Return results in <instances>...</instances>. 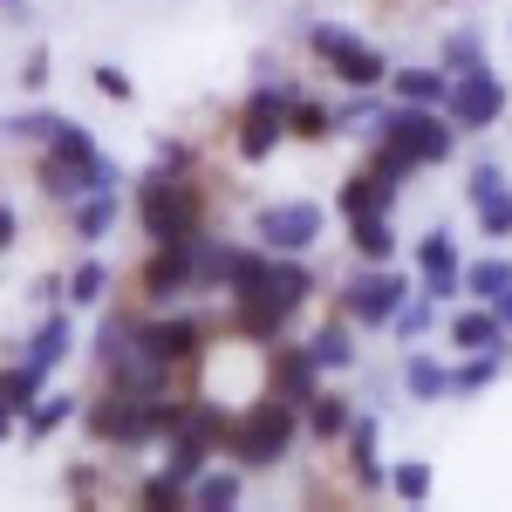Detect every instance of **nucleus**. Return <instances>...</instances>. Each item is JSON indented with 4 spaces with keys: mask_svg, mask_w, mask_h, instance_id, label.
<instances>
[{
    "mask_svg": "<svg viewBox=\"0 0 512 512\" xmlns=\"http://www.w3.org/2000/svg\"><path fill=\"white\" fill-rule=\"evenodd\" d=\"M62 219H69V239H76L82 253H89V246H103V239L117 233V219H123V192H82L76 205H62Z\"/></svg>",
    "mask_w": 512,
    "mask_h": 512,
    "instance_id": "obj_18",
    "label": "nucleus"
},
{
    "mask_svg": "<svg viewBox=\"0 0 512 512\" xmlns=\"http://www.w3.org/2000/svg\"><path fill=\"white\" fill-rule=\"evenodd\" d=\"M287 144H335V117H328V103L308 96V89L287 103Z\"/></svg>",
    "mask_w": 512,
    "mask_h": 512,
    "instance_id": "obj_32",
    "label": "nucleus"
},
{
    "mask_svg": "<svg viewBox=\"0 0 512 512\" xmlns=\"http://www.w3.org/2000/svg\"><path fill=\"white\" fill-rule=\"evenodd\" d=\"M506 110H512V96H506V82H499V69L451 76V89H444V117H451L458 137H478V130L506 123Z\"/></svg>",
    "mask_w": 512,
    "mask_h": 512,
    "instance_id": "obj_10",
    "label": "nucleus"
},
{
    "mask_svg": "<svg viewBox=\"0 0 512 512\" xmlns=\"http://www.w3.org/2000/svg\"><path fill=\"white\" fill-rule=\"evenodd\" d=\"M472 212H478V233L492 239V246H506V239H512V185H506V192H492L485 205H472Z\"/></svg>",
    "mask_w": 512,
    "mask_h": 512,
    "instance_id": "obj_40",
    "label": "nucleus"
},
{
    "mask_svg": "<svg viewBox=\"0 0 512 512\" xmlns=\"http://www.w3.org/2000/svg\"><path fill=\"white\" fill-rule=\"evenodd\" d=\"M130 219L144 246H185V239L212 233V192L198 185V171H137V192H130Z\"/></svg>",
    "mask_w": 512,
    "mask_h": 512,
    "instance_id": "obj_1",
    "label": "nucleus"
},
{
    "mask_svg": "<svg viewBox=\"0 0 512 512\" xmlns=\"http://www.w3.org/2000/svg\"><path fill=\"white\" fill-rule=\"evenodd\" d=\"M62 492H69L76 506H89V499L103 492V478H96V465H69V472H62Z\"/></svg>",
    "mask_w": 512,
    "mask_h": 512,
    "instance_id": "obj_46",
    "label": "nucleus"
},
{
    "mask_svg": "<svg viewBox=\"0 0 512 512\" xmlns=\"http://www.w3.org/2000/svg\"><path fill=\"white\" fill-rule=\"evenodd\" d=\"M89 82H96V96H110V103H130V96H137V82L123 76L117 62H96V69H89Z\"/></svg>",
    "mask_w": 512,
    "mask_h": 512,
    "instance_id": "obj_45",
    "label": "nucleus"
},
{
    "mask_svg": "<svg viewBox=\"0 0 512 512\" xmlns=\"http://www.w3.org/2000/svg\"><path fill=\"white\" fill-rule=\"evenodd\" d=\"M403 396L410 403H451V362L431 349H410L403 355Z\"/></svg>",
    "mask_w": 512,
    "mask_h": 512,
    "instance_id": "obj_25",
    "label": "nucleus"
},
{
    "mask_svg": "<svg viewBox=\"0 0 512 512\" xmlns=\"http://www.w3.org/2000/svg\"><path fill=\"white\" fill-rule=\"evenodd\" d=\"M376 444H383V417L376 410H355V424L342 431V458H349V485H355V499H383V485H390V465L376 458Z\"/></svg>",
    "mask_w": 512,
    "mask_h": 512,
    "instance_id": "obj_12",
    "label": "nucleus"
},
{
    "mask_svg": "<svg viewBox=\"0 0 512 512\" xmlns=\"http://www.w3.org/2000/svg\"><path fill=\"white\" fill-rule=\"evenodd\" d=\"M349 424H355V396L335 390V383H321V390L301 403V437H308V444H321V451H335Z\"/></svg>",
    "mask_w": 512,
    "mask_h": 512,
    "instance_id": "obj_16",
    "label": "nucleus"
},
{
    "mask_svg": "<svg viewBox=\"0 0 512 512\" xmlns=\"http://www.w3.org/2000/svg\"><path fill=\"white\" fill-rule=\"evenodd\" d=\"M506 185H512L506 164H499V158H478V164H472V178H465V205H485V198L506 192Z\"/></svg>",
    "mask_w": 512,
    "mask_h": 512,
    "instance_id": "obj_41",
    "label": "nucleus"
},
{
    "mask_svg": "<svg viewBox=\"0 0 512 512\" xmlns=\"http://www.w3.org/2000/svg\"><path fill=\"white\" fill-rule=\"evenodd\" d=\"M321 233H328V212L315 198H274V205L253 212V239L267 253H315Z\"/></svg>",
    "mask_w": 512,
    "mask_h": 512,
    "instance_id": "obj_9",
    "label": "nucleus"
},
{
    "mask_svg": "<svg viewBox=\"0 0 512 512\" xmlns=\"http://www.w3.org/2000/svg\"><path fill=\"white\" fill-rule=\"evenodd\" d=\"M185 499H192V512H233L239 499H246V472H239L233 458H212V465L185 485Z\"/></svg>",
    "mask_w": 512,
    "mask_h": 512,
    "instance_id": "obj_21",
    "label": "nucleus"
},
{
    "mask_svg": "<svg viewBox=\"0 0 512 512\" xmlns=\"http://www.w3.org/2000/svg\"><path fill=\"white\" fill-rule=\"evenodd\" d=\"M396 198L403 192H390L369 164H355L349 178L335 185V219H362V212H396Z\"/></svg>",
    "mask_w": 512,
    "mask_h": 512,
    "instance_id": "obj_23",
    "label": "nucleus"
},
{
    "mask_svg": "<svg viewBox=\"0 0 512 512\" xmlns=\"http://www.w3.org/2000/svg\"><path fill=\"white\" fill-rule=\"evenodd\" d=\"M437 315H444V308H437L431 294H410V301L396 308V321H390V328H383V335H396L403 349H417V342H424V335H431V328H437Z\"/></svg>",
    "mask_w": 512,
    "mask_h": 512,
    "instance_id": "obj_37",
    "label": "nucleus"
},
{
    "mask_svg": "<svg viewBox=\"0 0 512 512\" xmlns=\"http://www.w3.org/2000/svg\"><path fill=\"white\" fill-rule=\"evenodd\" d=\"M76 417H82V396H76V390H55V383H48V390H41L35 403L21 410V444H48L55 431H69Z\"/></svg>",
    "mask_w": 512,
    "mask_h": 512,
    "instance_id": "obj_20",
    "label": "nucleus"
},
{
    "mask_svg": "<svg viewBox=\"0 0 512 512\" xmlns=\"http://www.w3.org/2000/svg\"><path fill=\"white\" fill-rule=\"evenodd\" d=\"M437 69H444V76H472V69H492V55H485V35H478V28H451V35H437Z\"/></svg>",
    "mask_w": 512,
    "mask_h": 512,
    "instance_id": "obj_31",
    "label": "nucleus"
},
{
    "mask_svg": "<svg viewBox=\"0 0 512 512\" xmlns=\"http://www.w3.org/2000/svg\"><path fill=\"white\" fill-rule=\"evenodd\" d=\"M301 96V82L294 76H253V89H246V103L233 110V158L239 164H267L287 144V103Z\"/></svg>",
    "mask_w": 512,
    "mask_h": 512,
    "instance_id": "obj_4",
    "label": "nucleus"
},
{
    "mask_svg": "<svg viewBox=\"0 0 512 512\" xmlns=\"http://www.w3.org/2000/svg\"><path fill=\"white\" fill-rule=\"evenodd\" d=\"M417 294H431L437 308H451L465 294V253H458L451 226H431V233L417 239Z\"/></svg>",
    "mask_w": 512,
    "mask_h": 512,
    "instance_id": "obj_11",
    "label": "nucleus"
},
{
    "mask_svg": "<svg viewBox=\"0 0 512 512\" xmlns=\"http://www.w3.org/2000/svg\"><path fill=\"white\" fill-rule=\"evenodd\" d=\"M444 89H451V76L437 62H390V82H383V96H396V103H431V110H444Z\"/></svg>",
    "mask_w": 512,
    "mask_h": 512,
    "instance_id": "obj_24",
    "label": "nucleus"
},
{
    "mask_svg": "<svg viewBox=\"0 0 512 512\" xmlns=\"http://www.w3.org/2000/svg\"><path fill=\"white\" fill-rule=\"evenodd\" d=\"M301 342H308V355H315V369H321V376H349L355 362H362L355 321H349V315H335V308H328V315H321L315 328L301 335Z\"/></svg>",
    "mask_w": 512,
    "mask_h": 512,
    "instance_id": "obj_15",
    "label": "nucleus"
},
{
    "mask_svg": "<svg viewBox=\"0 0 512 512\" xmlns=\"http://www.w3.org/2000/svg\"><path fill=\"white\" fill-rule=\"evenodd\" d=\"M506 123H512V110H506Z\"/></svg>",
    "mask_w": 512,
    "mask_h": 512,
    "instance_id": "obj_52",
    "label": "nucleus"
},
{
    "mask_svg": "<svg viewBox=\"0 0 512 512\" xmlns=\"http://www.w3.org/2000/svg\"><path fill=\"white\" fill-rule=\"evenodd\" d=\"M253 294V287H246ZM260 294H274V301H287V308H308L321 294V274L308 267V253H274L267 260V274H260ZM233 301V294H226Z\"/></svg>",
    "mask_w": 512,
    "mask_h": 512,
    "instance_id": "obj_17",
    "label": "nucleus"
},
{
    "mask_svg": "<svg viewBox=\"0 0 512 512\" xmlns=\"http://www.w3.org/2000/svg\"><path fill=\"white\" fill-rule=\"evenodd\" d=\"M35 301H41V308H55V301H62V274H41L35 280Z\"/></svg>",
    "mask_w": 512,
    "mask_h": 512,
    "instance_id": "obj_48",
    "label": "nucleus"
},
{
    "mask_svg": "<svg viewBox=\"0 0 512 512\" xmlns=\"http://www.w3.org/2000/svg\"><path fill=\"white\" fill-rule=\"evenodd\" d=\"M485 308H492V315H499V321H506V328H512V287H506V294H499V301H485Z\"/></svg>",
    "mask_w": 512,
    "mask_h": 512,
    "instance_id": "obj_50",
    "label": "nucleus"
},
{
    "mask_svg": "<svg viewBox=\"0 0 512 512\" xmlns=\"http://www.w3.org/2000/svg\"><path fill=\"white\" fill-rule=\"evenodd\" d=\"M219 328H212V315H198V308H144L137 315V349L158 355L164 369H178V376H192V362L205 355V342H212Z\"/></svg>",
    "mask_w": 512,
    "mask_h": 512,
    "instance_id": "obj_8",
    "label": "nucleus"
},
{
    "mask_svg": "<svg viewBox=\"0 0 512 512\" xmlns=\"http://www.w3.org/2000/svg\"><path fill=\"white\" fill-rule=\"evenodd\" d=\"M499 376H506V349H472V355H458V369H451V403L485 396Z\"/></svg>",
    "mask_w": 512,
    "mask_h": 512,
    "instance_id": "obj_28",
    "label": "nucleus"
},
{
    "mask_svg": "<svg viewBox=\"0 0 512 512\" xmlns=\"http://www.w3.org/2000/svg\"><path fill=\"white\" fill-rule=\"evenodd\" d=\"M7 437H21V417H14V410L0 403V444H7Z\"/></svg>",
    "mask_w": 512,
    "mask_h": 512,
    "instance_id": "obj_49",
    "label": "nucleus"
},
{
    "mask_svg": "<svg viewBox=\"0 0 512 512\" xmlns=\"http://www.w3.org/2000/svg\"><path fill=\"white\" fill-rule=\"evenodd\" d=\"M376 110H383V89H342V103H328L335 137H369L376 130Z\"/></svg>",
    "mask_w": 512,
    "mask_h": 512,
    "instance_id": "obj_34",
    "label": "nucleus"
},
{
    "mask_svg": "<svg viewBox=\"0 0 512 512\" xmlns=\"http://www.w3.org/2000/svg\"><path fill=\"white\" fill-rule=\"evenodd\" d=\"M110 287H117L110 260H96V246H89L76 267L62 274V301H69V308H103V301H110Z\"/></svg>",
    "mask_w": 512,
    "mask_h": 512,
    "instance_id": "obj_27",
    "label": "nucleus"
},
{
    "mask_svg": "<svg viewBox=\"0 0 512 512\" xmlns=\"http://www.w3.org/2000/svg\"><path fill=\"white\" fill-rule=\"evenodd\" d=\"M7 7H21V0H7Z\"/></svg>",
    "mask_w": 512,
    "mask_h": 512,
    "instance_id": "obj_51",
    "label": "nucleus"
},
{
    "mask_svg": "<svg viewBox=\"0 0 512 512\" xmlns=\"http://www.w3.org/2000/svg\"><path fill=\"white\" fill-rule=\"evenodd\" d=\"M137 315L144 308H117V301H103V321H96V335H89V362L96 369H110L123 355H137Z\"/></svg>",
    "mask_w": 512,
    "mask_h": 512,
    "instance_id": "obj_22",
    "label": "nucleus"
},
{
    "mask_svg": "<svg viewBox=\"0 0 512 512\" xmlns=\"http://www.w3.org/2000/svg\"><path fill=\"white\" fill-rule=\"evenodd\" d=\"M444 342L458 355H472V349H512V328L485 301H472V308H458V315H444Z\"/></svg>",
    "mask_w": 512,
    "mask_h": 512,
    "instance_id": "obj_19",
    "label": "nucleus"
},
{
    "mask_svg": "<svg viewBox=\"0 0 512 512\" xmlns=\"http://www.w3.org/2000/svg\"><path fill=\"white\" fill-rule=\"evenodd\" d=\"M14 76H21V89H28V96H41V89H48V76H55V55H48V41H35V48L21 55V69H14Z\"/></svg>",
    "mask_w": 512,
    "mask_h": 512,
    "instance_id": "obj_42",
    "label": "nucleus"
},
{
    "mask_svg": "<svg viewBox=\"0 0 512 512\" xmlns=\"http://www.w3.org/2000/svg\"><path fill=\"white\" fill-rule=\"evenodd\" d=\"M431 485H437V472L424 465V458H403V465H390V485H383V492H390L396 506H424Z\"/></svg>",
    "mask_w": 512,
    "mask_h": 512,
    "instance_id": "obj_38",
    "label": "nucleus"
},
{
    "mask_svg": "<svg viewBox=\"0 0 512 512\" xmlns=\"http://www.w3.org/2000/svg\"><path fill=\"white\" fill-rule=\"evenodd\" d=\"M349 226V253L355 260H369V267H383V260H396V212H362V219H342Z\"/></svg>",
    "mask_w": 512,
    "mask_h": 512,
    "instance_id": "obj_26",
    "label": "nucleus"
},
{
    "mask_svg": "<svg viewBox=\"0 0 512 512\" xmlns=\"http://www.w3.org/2000/svg\"><path fill=\"white\" fill-rule=\"evenodd\" d=\"M369 171H376V178H383V185H390V192H403V185H410V178H417V164H403L396 158V151H383V144H369Z\"/></svg>",
    "mask_w": 512,
    "mask_h": 512,
    "instance_id": "obj_43",
    "label": "nucleus"
},
{
    "mask_svg": "<svg viewBox=\"0 0 512 512\" xmlns=\"http://www.w3.org/2000/svg\"><path fill=\"white\" fill-rule=\"evenodd\" d=\"M48 383H55V376H41L35 362H21V355H7V362H0V403H7L14 417H21V410H28Z\"/></svg>",
    "mask_w": 512,
    "mask_h": 512,
    "instance_id": "obj_35",
    "label": "nucleus"
},
{
    "mask_svg": "<svg viewBox=\"0 0 512 512\" xmlns=\"http://www.w3.org/2000/svg\"><path fill=\"white\" fill-rule=\"evenodd\" d=\"M14 246H21V212L0 198V253H14Z\"/></svg>",
    "mask_w": 512,
    "mask_h": 512,
    "instance_id": "obj_47",
    "label": "nucleus"
},
{
    "mask_svg": "<svg viewBox=\"0 0 512 512\" xmlns=\"http://www.w3.org/2000/svg\"><path fill=\"white\" fill-rule=\"evenodd\" d=\"M369 144H383V151H396L403 164L431 171V164H451L458 130H451V117H444V110H431V103H396V96H383Z\"/></svg>",
    "mask_w": 512,
    "mask_h": 512,
    "instance_id": "obj_3",
    "label": "nucleus"
},
{
    "mask_svg": "<svg viewBox=\"0 0 512 512\" xmlns=\"http://www.w3.org/2000/svg\"><path fill=\"white\" fill-rule=\"evenodd\" d=\"M137 506H144V512H192V499H185V478H171L164 465H151V472L137 478Z\"/></svg>",
    "mask_w": 512,
    "mask_h": 512,
    "instance_id": "obj_36",
    "label": "nucleus"
},
{
    "mask_svg": "<svg viewBox=\"0 0 512 512\" xmlns=\"http://www.w3.org/2000/svg\"><path fill=\"white\" fill-rule=\"evenodd\" d=\"M328 376L315 369V355H308V342H294V335H280V342H267V390L280 396V403H308V396L321 390Z\"/></svg>",
    "mask_w": 512,
    "mask_h": 512,
    "instance_id": "obj_14",
    "label": "nucleus"
},
{
    "mask_svg": "<svg viewBox=\"0 0 512 512\" xmlns=\"http://www.w3.org/2000/svg\"><path fill=\"white\" fill-rule=\"evenodd\" d=\"M506 287H512V253H506V246H492V253L465 260V294H472V301H499Z\"/></svg>",
    "mask_w": 512,
    "mask_h": 512,
    "instance_id": "obj_33",
    "label": "nucleus"
},
{
    "mask_svg": "<svg viewBox=\"0 0 512 512\" xmlns=\"http://www.w3.org/2000/svg\"><path fill=\"white\" fill-rule=\"evenodd\" d=\"M35 192L62 212V205H76L82 192H89V171H76V164H62V158H48V151H35Z\"/></svg>",
    "mask_w": 512,
    "mask_h": 512,
    "instance_id": "obj_29",
    "label": "nucleus"
},
{
    "mask_svg": "<svg viewBox=\"0 0 512 512\" xmlns=\"http://www.w3.org/2000/svg\"><path fill=\"white\" fill-rule=\"evenodd\" d=\"M301 444H308V437H301V410H294V403H280L274 390H260L253 403H239V410H233L219 458H233L239 472L253 478V472H280Z\"/></svg>",
    "mask_w": 512,
    "mask_h": 512,
    "instance_id": "obj_2",
    "label": "nucleus"
},
{
    "mask_svg": "<svg viewBox=\"0 0 512 512\" xmlns=\"http://www.w3.org/2000/svg\"><path fill=\"white\" fill-rule=\"evenodd\" d=\"M151 164H164V171H198V144L192 137H158L151 144Z\"/></svg>",
    "mask_w": 512,
    "mask_h": 512,
    "instance_id": "obj_44",
    "label": "nucleus"
},
{
    "mask_svg": "<svg viewBox=\"0 0 512 512\" xmlns=\"http://www.w3.org/2000/svg\"><path fill=\"white\" fill-rule=\"evenodd\" d=\"M55 123H62V110H41V103H28V110L0 117V137H7V144H48V137H55Z\"/></svg>",
    "mask_w": 512,
    "mask_h": 512,
    "instance_id": "obj_39",
    "label": "nucleus"
},
{
    "mask_svg": "<svg viewBox=\"0 0 512 512\" xmlns=\"http://www.w3.org/2000/svg\"><path fill=\"white\" fill-rule=\"evenodd\" d=\"M7 355H21V362H35L41 376H55L69 355H76V308L69 301H55V308H41V321L14 342Z\"/></svg>",
    "mask_w": 512,
    "mask_h": 512,
    "instance_id": "obj_13",
    "label": "nucleus"
},
{
    "mask_svg": "<svg viewBox=\"0 0 512 512\" xmlns=\"http://www.w3.org/2000/svg\"><path fill=\"white\" fill-rule=\"evenodd\" d=\"M35 151L76 164V171H96V158H103V144H96V137H89V123H76V117H62V123H55V137L35 144ZM89 192H96V185H89Z\"/></svg>",
    "mask_w": 512,
    "mask_h": 512,
    "instance_id": "obj_30",
    "label": "nucleus"
},
{
    "mask_svg": "<svg viewBox=\"0 0 512 512\" xmlns=\"http://www.w3.org/2000/svg\"><path fill=\"white\" fill-rule=\"evenodd\" d=\"M301 41H308V55H315L321 69H328L335 89H383L390 82V55L369 35H355L349 21H308Z\"/></svg>",
    "mask_w": 512,
    "mask_h": 512,
    "instance_id": "obj_6",
    "label": "nucleus"
},
{
    "mask_svg": "<svg viewBox=\"0 0 512 512\" xmlns=\"http://www.w3.org/2000/svg\"><path fill=\"white\" fill-rule=\"evenodd\" d=\"M410 294H417V280L403 274L396 260H383V267H369V260H362L349 280H335V315H349L355 335H383Z\"/></svg>",
    "mask_w": 512,
    "mask_h": 512,
    "instance_id": "obj_7",
    "label": "nucleus"
},
{
    "mask_svg": "<svg viewBox=\"0 0 512 512\" xmlns=\"http://www.w3.org/2000/svg\"><path fill=\"white\" fill-rule=\"evenodd\" d=\"M192 396H212V403H226V410H239V403H253V396L267 390V349L260 342H239V335H212L205 342V355L192 362Z\"/></svg>",
    "mask_w": 512,
    "mask_h": 512,
    "instance_id": "obj_5",
    "label": "nucleus"
}]
</instances>
